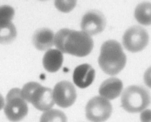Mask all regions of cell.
Here are the masks:
<instances>
[{"label":"cell","instance_id":"cell-16","mask_svg":"<svg viewBox=\"0 0 151 122\" xmlns=\"http://www.w3.org/2000/svg\"><path fill=\"white\" fill-rule=\"evenodd\" d=\"M17 35V29L12 23L0 27V44H7L13 41Z\"/></svg>","mask_w":151,"mask_h":122},{"label":"cell","instance_id":"cell-17","mask_svg":"<svg viewBox=\"0 0 151 122\" xmlns=\"http://www.w3.org/2000/svg\"><path fill=\"white\" fill-rule=\"evenodd\" d=\"M15 15V11L12 7L7 5L0 6V27L12 23Z\"/></svg>","mask_w":151,"mask_h":122},{"label":"cell","instance_id":"cell-18","mask_svg":"<svg viewBox=\"0 0 151 122\" xmlns=\"http://www.w3.org/2000/svg\"><path fill=\"white\" fill-rule=\"evenodd\" d=\"M41 85L39 83L35 81L27 83L20 89L22 97L27 102L30 103L33 94Z\"/></svg>","mask_w":151,"mask_h":122},{"label":"cell","instance_id":"cell-9","mask_svg":"<svg viewBox=\"0 0 151 122\" xmlns=\"http://www.w3.org/2000/svg\"><path fill=\"white\" fill-rule=\"evenodd\" d=\"M30 103L35 108L43 112L52 108L55 104L52 90L41 85L33 94Z\"/></svg>","mask_w":151,"mask_h":122},{"label":"cell","instance_id":"cell-11","mask_svg":"<svg viewBox=\"0 0 151 122\" xmlns=\"http://www.w3.org/2000/svg\"><path fill=\"white\" fill-rule=\"evenodd\" d=\"M123 84L122 81L115 77H111L103 81L100 85V96L110 100L119 97L122 93Z\"/></svg>","mask_w":151,"mask_h":122},{"label":"cell","instance_id":"cell-5","mask_svg":"<svg viewBox=\"0 0 151 122\" xmlns=\"http://www.w3.org/2000/svg\"><path fill=\"white\" fill-rule=\"evenodd\" d=\"M112 105L109 100L99 96L91 98L85 108L86 116L91 122H104L110 116Z\"/></svg>","mask_w":151,"mask_h":122},{"label":"cell","instance_id":"cell-3","mask_svg":"<svg viewBox=\"0 0 151 122\" xmlns=\"http://www.w3.org/2000/svg\"><path fill=\"white\" fill-rule=\"evenodd\" d=\"M91 36L83 31L68 29L65 35L63 44V53L78 57L88 55L93 47Z\"/></svg>","mask_w":151,"mask_h":122},{"label":"cell","instance_id":"cell-7","mask_svg":"<svg viewBox=\"0 0 151 122\" xmlns=\"http://www.w3.org/2000/svg\"><path fill=\"white\" fill-rule=\"evenodd\" d=\"M52 91L55 104L61 107H70L76 100V89L73 84L69 81L64 80L58 82Z\"/></svg>","mask_w":151,"mask_h":122},{"label":"cell","instance_id":"cell-21","mask_svg":"<svg viewBox=\"0 0 151 122\" xmlns=\"http://www.w3.org/2000/svg\"><path fill=\"white\" fill-rule=\"evenodd\" d=\"M144 81L145 84L148 87H151V70L148 68L145 71L144 75Z\"/></svg>","mask_w":151,"mask_h":122},{"label":"cell","instance_id":"cell-19","mask_svg":"<svg viewBox=\"0 0 151 122\" xmlns=\"http://www.w3.org/2000/svg\"><path fill=\"white\" fill-rule=\"evenodd\" d=\"M76 3V0H56L54 4L56 8L59 11L67 13L73 9Z\"/></svg>","mask_w":151,"mask_h":122},{"label":"cell","instance_id":"cell-10","mask_svg":"<svg viewBox=\"0 0 151 122\" xmlns=\"http://www.w3.org/2000/svg\"><path fill=\"white\" fill-rule=\"evenodd\" d=\"M95 75V70L91 65L87 63L83 64L75 69L73 76V81L78 87L84 89L92 83Z\"/></svg>","mask_w":151,"mask_h":122},{"label":"cell","instance_id":"cell-8","mask_svg":"<svg viewBox=\"0 0 151 122\" xmlns=\"http://www.w3.org/2000/svg\"><path fill=\"white\" fill-rule=\"evenodd\" d=\"M106 24L104 15L99 10L93 9L87 12L83 16L81 26L82 31L91 36L102 32Z\"/></svg>","mask_w":151,"mask_h":122},{"label":"cell","instance_id":"cell-15","mask_svg":"<svg viewBox=\"0 0 151 122\" xmlns=\"http://www.w3.org/2000/svg\"><path fill=\"white\" fill-rule=\"evenodd\" d=\"M40 122H67V119L63 111L52 108L43 112L40 117Z\"/></svg>","mask_w":151,"mask_h":122},{"label":"cell","instance_id":"cell-22","mask_svg":"<svg viewBox=\"0 0 151 122\" xmlns=\"http://www.w3.org/2000/svg\"><path fill=\"white\" fill-rule=\"evenodd\" d=\"M5 103V99L0 93V111L3 109Z\"/></svg>","mask_w":151,"mask_h":122},{"label":"cell","instance_id":"cell-1","mask_svg":"<svg viewBox=\"0 0 151 122\" xmlns=\"http://www.w3.org/2000/svg\"><path fill=\"white\" fill-rule=\"evenodd\" d=\"M126 62V56L119 43L110 40L103 44L98 62L105 73L111 76L117 74L124 69Z\"/></svg>","mask_w":151,"mask_h":122},{"label":"cell","instance_id":"cell-6","mask_svg":"<svg viewBox=\"0 0 151 122\" xmlns=\"http://www.w3.org/2000/svg\"><path fill=\"white\" fill-rule=\"evenodd\" d=\"M149 41L147 32L143 27L139 25H134L128 29L122 38L124 47L132 52L143 49L148 44Z\"/></svg>","mask_w":151,"mask_h":122},{"label":"cell","instance_id":"cell-14","mask_svg":"<svg viewBox=\"0 0 151 122\" xmlns=\"http://www.w3.org/2000/svg\"><path fill=\"white\" fill-rule=\"evenodd\" d=\"M151 4L147 1L143 2L139 4L134 11V17L140 24L150 25L151 23Z\"/></svg>","mask_w":151,"mask_h":122},{"label":"cell","instance_id":"cell-20","mask_svg":"<svg viewBox=\"0 0 151 122\" xmlns=\"http://www.w3.org/2000/svg\"><path fill=\"white\" fill-rule=\"evenodd\" d=\"M141 122H151V112L150 109H146L141 112Z\"/></svg>","mask_w":151,"mask_h":122},{"label":"cell","instance_id":"cell-13","mask_svg":"<svg viewBox=\"0 0 151 122\" xmlns=\"http://www.w3.org/2000/svg\"><path fill=\"white\" fill-rule=\"evenodd\" d=\"M63 53L57 49H50L47 50L42 59V64L45 69L50 73L58 71L63 63Z\"/></svg>","mask_w":151,"mask_h":122},{"label":"cell","instance_id":"cell-2","mask_svg":"<svg viewBox=\"0 0 151 122\" xmlns=\"http://www.w3.org/2000/svg\"><path fill=\"white\" fill-rule=\"evenodd\" d=\"M121 102L122 107L126 111L130 113H141L150 104V93L143 86H130L122 92Z\"/></svg>","mask_w":151,"mask_h":122},{"label":"cell","instance_id":"cell-4","mask_svg":"<svg viewBox=\"0 0 151 122\" xmlns=\"http://www.w3.org/2000/svg\"><path fill=\"white\" fill-rule=\"evenodd\" d=\"M3 108L5 116L12 122H18L27 115V102L22 97L20 89L14 87L7 92Z\"/></svg>","mask_w":151,"mask_h":122},{"label":"cell","instance_id":"cell-12","mask_svg":"<svg viewBox=\"0 0 151 122\" xmlns=\"http://www.w3.org/2000/svg\"><path fill=\"white\" fill-rule=\"evenodd\" d=\"M54 35L51 30L46 28L40 29L34 33L32 42L35 47L41 51L47 50L54 45Z\"/></svg>","mask_w":151,"mask_h":122}]
</instances>
